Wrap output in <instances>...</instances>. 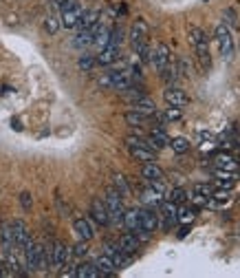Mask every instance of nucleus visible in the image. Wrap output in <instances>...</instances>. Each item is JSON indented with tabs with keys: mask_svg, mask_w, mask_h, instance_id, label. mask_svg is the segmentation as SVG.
Segmentation results:
<instances>
[{
	"mask_svg": "<svg viewBox=\"0 0 240 278\" xmlns=\"http://www.w3.org/2000/svg\"><path fill=\"white\" fill-rule=\"evenodd\" d=\"M22 254H25V267L29 271H44L49 269V252L47 245L38 241H31L29 245L22 247Z\"/></svg>",
	"mask_w": 240,
	"mask_h": 278,
	"instance_id": "nucleus-1",
	"label": "nucleus"
},
{
	"mask_svg": "<svg viewBox=\"0 0 240 278\" xmlns=\"http://www.w3.org/2000/svg\"><path fill=\"white\" fill-rule=\"evenodd\" d=\"M49 252V267L55 271H62L71 263V247L64 241H51L47 245Z\"/></svg>",
	"mask_w": 240,
	"mask_h": 278,
	"instance_id": "nucleus-2",
	"label": "nucleus"
},
{
	"mask_svg": "<svg viewBox=\"0 0 240 278\" xmlns=\"http://www.w3.org/2000/svg\"><path fill=\"white\" fill-rule=\"evenodd\" d=\"M152 64L157 66V71H159L161 80H167V82H172V80H174V66H172L170 49H167L165 44H159V47L154 49Z\"/></svg>",
	"mask_w": 240,
	"mask_h": 278,
	"instance_id": "nucleus-3",
	"label": "nucleus"
},
{
	"mask_svg": "<svg viewBox=\"0 0 240 278\" xmlns=\"http://www.w3.org/2000/svg\"><path fill=\"white\" fill-rule=\"evenodd\" d=\"M82 11L84 9L77 0H60V22L64 29H75Z\"/></svg>",
	"mask_w": 240,
	"mask_h": 278,
	"instance_id": "nucleus-4",
	"label": "nucleus"
},
{
	"mask_svg": "<svg viewBox=\"0 0 240 278\" xmlns=\"http://www.w3.org/2000/svg\"><path fill=\"white\" fill-rule=\"evenodd\" d=\"M104 203H106V210H108V214H110V223H121V216L126 212V205H124V197H121L113 186L106 190Z\"/></svg>",
	"mask_w": 240,
	"mask_h": 278,
	"instance_id": "nucleus-5",
	"label": "nucleus"
},
{
	"mask_svg": "<svg viewBox=\"0 0 240 278\" xmlns=\"http://www.w3.org/2000/svg\"><path fill=\"white\" fill-rule=\"evenodd\" d=\"M214 38H216V44H218L220 55L227 60V62H229V60L233 58V51H236V44H233V38H231L229 27H225L222 22H220V25H216Z\"/></svg>",
	"mask_w": 240,
	"mask_h": 278,
	"instance_id": "nucleus-6",
	"label": "nucleus"
},
{
	"mask_svg": "<svg viewBox=\"0 0 240 278\" xmlns=\"http://www.w3.org/2000/svg\"><path fill=\"white\" fill-rule=\"evenodd\" d=\"M148 33H150L148 22L143 18H137L135 22H132V27H130V44H132V49H135V53H139L148 44Z\"/></svg>",
	"mask_w": 240,
	"mask_h": 278,
	"instance_id": "nucleus-7",
	"label": "nucleus"
},
{
	"mask_svg": "<svg viewBox=\"0 0 240 278\" xmlns=\"http://www.w3.org/2000/svg\"><path fill=\"white\" fill-rule=\"evenodd\" d=\"M9 225H11V234H14L16 249H22L25 245H29V243L33 241V236H31V232H29V227H27L25 221L16 219V221H11Z\"/></svg>",
	"mask_w": 240,
	"mask_h": 278,
	"instance_id": "nucleus-8",
	"label": "nucleus"
},
{
	"mask_svg": "<svg viewBox=\"0 0 240 278\" xmlns=\"http://www.w3.org/2000/svg\"><path fill=\"white\" fill-rule=\"evenodd\" d=\"M104 254H106V256L113 258V263H115V267H117V269H124L126 265H130V260H132L130 254L121 252L117 243H106V245H104Z\"/></svg>",
	"mask_w": 240,
	"mask_h": 278,
	"instance_id": "nucleus-9",
	"label": "nucleus"
},
{
	"mask_svg": "<svg viewBox=\"0 0 240 278\" xmlns=\"http://www.w3.org/2000/svg\"><path fill=\"white\" fill-rule=\"evenodd\" d=\"M91 219L99 227H108L110 225V214H108V210H106L104 199H93V203H91Z\"/></svg>",
	"mask_w": 240,
	"mask_h": 278,
	"instance_id": "nucleus-10",
	"label": "nucleus"
},
{
	"mask_svg": "<svg viewBox=\"0 0 240 278\" xmlns=\"http://www.w3.org/2000/svg\"><path fill=\"white\" fill-rule=\"evenodd\" d=\"M161 227L167 232V230H172L178 221H176V203H172V201H161Z\"/></svg>",
	"mask_w": 240,
	"mask_h": 278,
	"instance_id": "nucleus-11",
	"label": "nucleus"
},
{
	"mask_svg": "<svg viewBox=\"0 0 240 278\" xmlns=\"http://www.w3.org/2000/svg\"><path fill=\"white\" fill-rule=\"evenodd\" d=\"M139 227L148 230L150 234H152V232H157V227H159V214L152 210V205H148V208L139 210Z\"/></svg>",
	"mask_w": 240,
	"mask_h": 278,
	"instance_id": "nucleus-12",
	"label": "nucleus"
},
{
	"mask_svg": "<svg viewBox=\"0 0 240 278\" xmlns=\"http://www.w3.org/2000/svg\"><path fill=\"white\" fill-rule=\"evenodd\" d=\"M73 232L77 234V238L80 241H91V238L95 236V225H93V219H84V216H80V219L73 221Z\"/></svg>",
	"mask_w": 240,
	"mask_h": 278,
	"instance_id": "nucleus-13",
	"label": "nucleus"
},
{
	"mask_svg": "<svg viewBox=\"0 0 240 278\" xmlns=\"http://www.w3.org/2000/svg\"><path fill=\"white\" fill-rule=\"evenodd\" d=\"M163 97H165L167 104H172V106H178V108H183V106H187V104H189V95H187L185 91H183V88H178V86L165 88Z\"/></svg>",
	"mask_w": 240,
	"mask_h": 278,
	"instance_id": "nucleus-14",
	"label": "nucleus"
},
{
	"mask_svg": "<svg viewBox=\"0 0 240 278\" xmlns=\"http://www.w3.org/2000/svg\"><path fill=\"white\" fill-rule=\"evenodd\" d=\"M99 66H110L119 60V47L117 44H106L104 49H99V53L95 55Z\"/></svg>",
	"mask_w": 240,
	"mask_h": 278,
	"instance_id": "nucleus-15",
	"label": "nucleus"
},
{
	"mask_svg": "<svg viewBox=\"0 0 240 278\" xmlns=\"http://www.w3.org/2000/svg\"><path fill=\"white\" fill-rule=\"evenodd\" d=\"M214 164H216V168H220V170H227V172H236L240 168V157L236 159L233 155L229 153H218L214 157Z\"/></svg>",
	"mask_w": 240,
	"mask_h": 278,
	"instance_id": "nucleus-16",
	"label": "nucleus"
},
{
	"mask_svg": "<svg viewBox=\"0 0 240 278\" xmlns=\"http://www.w3.org/2000/svg\"><path fill=\"white\" fill-rule=\"evenodd\" d=\"M99 18H102V11L99 9H84L75 29H91V27H95L99 22Z\"/></svg>",
	"mask_w": 240,
	"mask_h": 278,
	"instance_id": "nucleus-17",
	"label": "nucleus"
},
{
	"mask_svg": "<svg viewBox=\"0 0 240 278\" xmlns=\"http://www.w3.org/2000/svg\"><path fill=\"white\" fill-rule=\"evenodd\" d=\"M117 245H119L121 252H126V254H137L139 252V247H141V241L137 238V234H132V232H128V234H124L117 241Z\"/></svg>",
	"mask_w": 240,
	"mask_h": 278,
	"instance_id": "nucleus-18",
	"label": "nucleus"
},
{
	"mask_svg": "<svg viewBox=\"0 0 240 278\" xmlns=\"http://www.w3.org/2000/svg\"><path fill=\"white\" fill-rule=\"evenodd\" d=\"M132 110H137V113H143V115H157V104H154V99H150L148 95H141L137 99H132Z\"/></svg>",
	"mask_w": 240,
	"mask_h": 278,
	"instance_id": "nucleus-19",
	"label": "nucleus"
},
{
	"mask_svg": "<svg viewBox=\"0 0 240 278\" xmlns=\"http://www.w3.org/2000/svg\"><path fill=\"white\" fill-rule=\"evenodd\" d=\"M141 177L146 181H163V177H165V172L159 168L154 161H148V164H143L141 166Z\"/></svg>",
	"mask_w": 240,
	"mask_h": 278,
	"instance_id": "nucleus-20",
	"label": "nucleus"
},
{
	"mask_svg": "<svg viewBox=\"0 0 240 278\" xmlns=\"http://www.w3.org/2000/svg\"><path fill=\"white\" fill-rule=\"evenodd\" d=\"M128 150H130L132 159L141 161V164H148V161L157 159V153H154V150H150V148H146V146H128Z\"/></svg>",
	"mask_w": 240,
	"mask_h": 278,
	"instance_id": "nucleus-21",
	"label": "nucleus"
},
{
	"mask_svg": "<svg viewBox=\"0 0 240 278\" xmlns=\"http://www.w3.org/2000/svg\"><path fill=\"white\" fill-rule=\"evenodd\" d=\"M93 36H95V27H91V29H77V36L73 38V47H77V49L91 47Z\"/></svg>",
	"mask_w": 240,
	"mask_h": 278,
	"instance_id": "nucleus-22",
	"label": "nucleus"
},
{
	"mask_svg": "<svg viewBox=\"0 0 240 278\" xmlns=\"http://www.w3.org/2000/svg\"><path fill=\"white\" fill-rule=\"evenodd\" d=\"M113 188H115V190L119 192L124 199H128V197L132 194L130 183H128V177H124L121 172H115V175H113Z\"/></svg>",
	"mask_w": 240,
	"mask_h": 278,
	"instance_id": "nucleus-23",
	"label": "nucleus"
},
{
	"mask_svg": "<svg viewBox=\"0 0 240 278\" xmlns=\"http://www.w3.org/2000/svg\"><path fill=\"white\" fill-rule=\"evenodd\" d=\"M95 265H97V269H99V276H115L117 274V267H115L113 258L106 256V254H102V256L95 260Z\"/></svg>",
	"mask_w": 240,
	"mask_h": 278,
	"instance_id": "nucleus-24",
	"label": "nucleus"
},
{
	"mask_svg": "<svg viewBox=\"0 0 240 278\" xmlns=\"http://www.w3.org/2000/svg\"><path fill=\"white\" fill-rule=\"evenodd\" d=\"M189 42H192V47L196 49V47H207V33H205L200 27L196 25H192L189 27Z\"/></svg>",
	"mask_w": 240,
	"mask_h": 278,
	"instance_id": "nucleus-25",
	"label": "nucleus"
},
{
	"mask_svg": "<svg viewBox=\"0 0 240 278\" xmlns=\"http://www.w3.org/2000/svg\"><path fill=\"white\" fill-rule=\"evenodd\" d=\"M196 219V208L194 205H185L181 203V208H176V221L178 223H192V221Z\"/></svg>",
	"mask_w": 240,
	"mask_h": 278,
	"instance_id": "nucleus-26",
	"label": "nucleus"
},
{
	"mask_svg": "<svg viewBox=\"0 0 240 278\" xmlns=\"http://www.w3.org/2000/svg\"><path fill=\"white\" fill-rule=\"evenodd\" d=\"M0 245H3V254L11 252V249H16L14 245V234H11V225H0Z\"/></svg>",
	"mask_w": 240,
	"mask_h": 278,
	"instance_id": "nucleus-27",
	"label": "nucleus"
},
{
	"mask_svg": "<svg viewBox=\"0 0 240 278\" xmlns=\"http://www.w3.org/2000/svg\"><path fill=\"white\" fill-rule=\"evenodd\" d=\"M121 223L126 225L128 232H135L139 227V210H126L124 216H121Z\"/></svg>",
	"mask_w": 240,
	"mask_h": 278,
	"instance_id": "nucleus-28",
	"label": "nucleus"
},
{
	"mask_svg": "<svg viewBox=\"0 0 240 278\" xmlns=\"http://www.w3.org/2000/svg\"><path fill=\"white\" fill-rule=\"evenodd\" d=\"M148 121H150L148 115L137 113V110H132V108L126 113V124H128V126H137V128H139V126H146Z\"/></svg>",
	"mask_w": 240,
	"mask_h": 278,
	"instance_id": "nucleus-29",
	"label": "nucleus"
},
{
	"mask_svg": "<svg viewBox=\"0 0 240 278\" xmlns=\"http://www.w3.org/2000/svg\"><path fill=\"white\" fill-rule=\"evenodd\" d=\"M75 276H80V278H97L99 269H97V265H95V263H82V265H77Z\"/></svg>",
	"mask_w": 240,
	"mask_h": 278,
	"instance_id": "nucleus-30",
	"label": "nucleus"
},
{
	"mask_svg": "<svg viewBox=\"0 0 240 278\" xmlns=\"http://www.w3.org/2000/svg\"><path fill=\"white\" fill-rule=\"evenodd\" d=\"M194 53H196V60H198V66L203 71H209L211 69V58H209V49L207 47H196L194 49Z\"/></svg>",
	"mask_w": 240,
	"mask_h": 278,
	"instance_id": "nucleus-31",
	"label": "nucleus"
},
{
	"mask_svg": "<svg viewBox=\"0 0 240 278\" xmlns=\"http://www.w3.org/2000/svg\"><path fill=\"white\" fill-rule=\"evenodd\" d=\"M60 27H62V22H60V16L58 14H49L47 20H44V29H47L49 36H55V33L60 31Z\"/></svg>",
	"mask_w": 240,
	"mask_h": 278,
	"instance_id": "nucleus-32",
	"label": "nucleus"
},
{
	"mask_svg": "<svg viewBox=\"0 0 240 278\" xmlns=\"http://www.w3.org/2000/svg\"><path fill=\"white\" fill-rule=\"evenodd\" d=\"M170 146L176 155H185L187 150L192 148V144H189V139H185V137H174V139H170Z\"/></svg>",
	"mask_w": 240,
	"mask_h": 278,
	"instance_id": "nucleus-33",
	"label": "nucleus"
},
{
	"mask_svg": "<svg viewBox=\"0 0 240 278\" xmlns=\"http://www.w3.org/2000/svg\"><path fill=\"white\" fill-rule=\"evenodd\" d=\"M77 64H80V71H84V73H91V71L95 69V66H97V60H95V55L84 53Z\"/></svg>",
	"mask_w": 240,
	"mask_h": 278,
	"instance_id": "nucleus-34",
	"label": "nucleus"
},
{
	"mask_svg": "<svg viewBox=\"0 0 240 278\" xmlns=\"http://www.w3.org/2000/svg\"><path fill=\"white\" fill-rule=\"evenodd\" d=\"M88 254V247H86V241H80L77 238V243L73 247H71V258H84Z\"/></svg>",
	"mask_w": 240,
	"mask_h": 278,
	"instance_id": "nucleus-35",
	"label": "nucleus"
},
{
	"mask_svg": "<svg viewBox=\"0 0 240 278\" xmlns=\"http://www.w3.org/2000/svg\"><path fill=\"white\" fill-rule=\"evenodd\" d=\"M222 18H225V22H222L225 27L238 29V14H236L233 9H225V11H222Z\"/></svg>",
	"mask_w": 240,
	"mask_h": 278,
	"instance_id": "nucleus-36",
	"label": "nucleus"
},
{
	"mask_svg": "<svg viewBox=\"0 0 240 278\" xmlns=\"http://www.w3.org/2000/svg\"><path fill=\"white\" fill-rule=\"evenodd\" d=\"M183 117V110L178 108V106H172V104H167V108H165V113H163V119L167 121H178Z\"/></svg>",
	"mask_w": 240,
	"mask_h": 278,
	"instance_id": "nucleus-37",
	"label": "nucleus"
},
{
	"mask_svg": "<svg viewBox=\"0 0 240 278\" xmlns=\"http://www.w3.org/2000/svg\"><path fill=\"white\" fill-rule=\"evenodd\" d=\"M170 201H172V203H178V205L185 203V201H187V192L183 190V188H174V190L170 192Z\"/></svg>",
	"mask_w": 240,
	"mask_h": 278,
	"instance_id": "nucleus-38",
	"label": "nucleus"
},
{
	"mask_svg": "<svg viewBox=\"0 0 240 278\" xmlns=\"http://www.w3.org/2000/svg\"><path fill=\"white\" fill-rule=\"evenodd\" d=\"M55 208H58L60 216H71V208H69V205H66L60 197H55Z\"/></svg>",
	"mask_w": 240,
	"mask_h": 278,
	"instance_id": "nucleus-39",
	"label": "nucleus"
},
{
	"mask_svg": "<svg viewBox=\"0 0 240 278\" xmlns=\"http://www.w3.org/2000/svg\"><path fill=\"white\" fill-rule=\"evenodd\" d=\"M20 205H22V210H31L33 199H31L29 192H20Z\"/></svg>",
	"mask_w": 240,
	"mask_h": 278,
	"instance_id": "nucleus-40",
	"label": "nucleus"
},
{
	"mask_svg": "<svg viewBox=\"0 0 240 278\" xmlns=\"http://www.w3.org/2000/svg\"><path fill=\"white\" fill-rule=\"evenodd\" d=\"M99 86L102 88H113V80H110V73H104L99 77Z\"/></svg>",
	"mask_w": 240,
	"mask_h": 278,
	"instance_id": "nucleus-41",
	"label": "nucleus"
},
{
	"mask_svg": "<svg viewBox=\"0 0 240 278\" xmlns=\"http://www.w3.org/2000/svg\"><path fill=\"white\" fill-rule=\"evenodd\" d=\"M187 234H189V225H187V223H183L181 232H178V238H183V236H187Z\"/></svg>",
	"mask_w": 240,
	"mask_h": 278,
	"instance_id": "nucleus-42",
	"label": "nucleus"
},
{
	"mask_svg": "<svg viewBox=\"0 0 240 278\" xmlns=\"http://www.w3.org/2000/svg\"><path fill=\"white\" fill-rule=\"evenodd\" d=\"M11 124H14V128H16V130H22V126H20V121H18V119H14Z\"/></svg>",
	"mask_w": 240,
	"mask_h": 278,
	"instance_id": "nucleus-43",
	"label": "nucleus"
},
{
	"mask_svg": "<svg viewBox=\"0 0 240 278\" xmlns=\"http://www.w3.org/2000/svg\"><path fill=\"white\" fill-rule=\"evenodd\" d=\"M238 155H240V144H238Z\"/></svg>",
	"mask_w": 240,
	"mask_h": 278,
	"instance_id": "nucleus-44",
	"label": "nucleus"
}]
</instances>
